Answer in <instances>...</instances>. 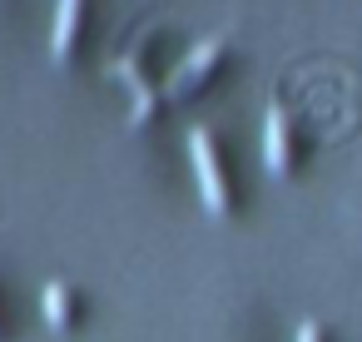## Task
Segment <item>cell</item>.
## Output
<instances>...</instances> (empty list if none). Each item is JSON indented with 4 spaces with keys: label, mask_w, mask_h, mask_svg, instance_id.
<instances>
[{
    "label": "cell",
    "mask_w": 362,
    "mask_h": 342,
    "mask_svg": "<svg viewBox=\"0 0 362 342\" xmlns=\"http://www.w3.org/2000/svg\"><path fill=\"white\" fill-rule=\"evenodd\" d=\"M189 154H194V174H199V194H204L209 213H228V179H223V164L214 154V134L204 124L189 129Z\"/></svg>",
    "instance_id": "1"
},
{
    "label": "cell",
    "mask_w": 362,
    "mask_h": 342,
    "mask_svg": "<svg viewBox=\"0 0 362 342\" xmlns=\"http://www.w3.org/2000/svg\"><path fill=\"white\" fill-rule=\"evenodd\" d=\"M218 55H223V35H204V40H199V45H194V50L174 65L169 90H174V95H179V90H189L199 75H209V70H214V60H218Z\"/></svg>",
    "instance_id": "2"
},
{
    "label": "cell",
    "mask_w": 362,
    "mask_h": 342,
    "mask_svg": "<svg viewBox=\"0 0 362 342\" xmlns=\"http://www.w3.org/2000/svg\"><path fill=\"white\" fill-rule=\"evenodd\" d=\"M263 159H268L273 174H288V164H293V149H288V110L283 105H268V114H263Z\"/></svg>",
    "instance_id": "3"
},
{
    "label": "cell",
    "mask_w": 362,
    "mask_h": 342,
    "mask_svg": "<svg viewBox=\"0 0 362 342\" xmlns=\"http://www.w3.org/2000/svg\"><path fill=\"white\" fill-rule=\"evenodd\" d=\"M75 20H80V0H60V6H55V35H50V45H55V55H60V60L70 55Z\"/></svg>",
    "instance_id": "4"
},
{
    "label": "cell",
    "mask_w": 362,
    "mask_h": 342,
    "mask_svg": "<svg viewBox=\"0 0 362 342\" xmlns=\"http://www.w3.org/2000/svg\"><path fill=\"white\" fill-rule=\"evenodd\" d=\"M45 317H50V322H65V288H60V283L45 288Z\"/></svg>",
    "instance_id": "5"
},
{
    "label": "cell",
    "mask_w": 362,
    "mask_h": 342,
    "mask_svg": "<svg viewBox=\"0 0 362 342\" xmlns=\"http://www.w3.org/2000/svg\"><path fill=\"white\" fill-rule=\"evenodd\" d=\"M298 342H322V327H317V322H303V327H298Z\"/></svg>",
    "instance_id": "6"
}]
</instances>
